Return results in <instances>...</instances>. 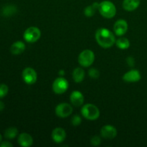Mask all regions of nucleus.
Instances as JSON below:
<instances>
[{"instance_id":"1","label":"nucleus","mask_w":147,"mask_h":147,"mask_svg":"<svg viewBox=\"0 0 147 147\" xmlns=\"http://www.w3.org/2000/svg\"><path fill=\"white\" fill-rule=\"evenodd\" d=\"M95 37L98 44L103 48H109L116 43L114 34L109 29H98L96 31Z\"/></svg>"},{"instance_id":"2","label":"nucleus","mask_w":147,"mask_h":147,"mask_svg":"<svg viewBox=\"0 0 147 147\" xmlns=\"http://www.w3.org/2000/svg\"><path fill=\"white\" fill-rule=\"evenodd\" d=\"M98 11L103 17L107 19H111L115 17L116 14V8L113 2L110 1H103L99 3Z\"/></svg>"},{"instance_id":"3","label":"nucleus","mask_w":147,"mask_h":147,"mask_svg":"<svg viewBox=\"0 0 147 147\" xmlns=\"http://www.w3.org/2000/svg\"><path fill=\"white\" fill-rule=\"evenodd\" d=\"M81 114L87 120L96 121L100 116V111L95 105L87 103L82 107Z\"/></svg>"},{"instance_id":"4","label":"nucleus","mask_w":147,"mask_h":147,"mask_svg":"<svg viewBox=\"0 0 147 147\" xmlns=\"http://www.w3.org/2000/svg\"><path fill=\"white\" fill-rule=\"evenodd\" d=\"M95 60V54L92 50H85L78 56V63L82 67H90Z\"/></svg>"},{"instance_id":"5","label":"nucleus","mask_w":147,"mask_h":147,"mask_svg":"<svg viewBox=\"0 0 147 147\" xmlns=\"http://www.w3.org/2000/svg\"><path fill=\"white\" fill-rule=\"evenodd\" d=\"M41 37V31L37 27H28L23 34L24 40L27 42L33 43L40 40Z\"/></svg>"},{"instance_id":"6","label":"nucleus","mask_w":147,"mask_h":147,"mask_svg":"<svg viewBox=\"0 0 147 147\" xmlns=\"http://www.w3.org/2000/svg\"><path fill=\"white\" fill-rule=\"evenodd\" d=\"M68 88V81L63 77L56 78L53 83V90L56 94L60 95L65 93Z\"/></svg>"},{"instance_id":"7","label":"nucleus","mask_w":147,"mask_h":147,"mask_svg":"<svg viewBox=\"0 0 147 147\" xmlns=\"http://www.w3.org/2000/svg\"><path fill=\"white\" fill-rule=\"evenodd\" d=\"M73 109L71 105L67 103H62L56 106L55 112L56 116H58L59 118L65 119L70 116L73 113Z\"/></svg>"},{"instance_id":"8","label":"nucleus","mask_w":147,"mask_h":147,"mask_svg":"<svg viewBox=\"0 0 147 147\" xmlns=\"http://www.w3.org/2000/svg\"><path fill=\"white\" fill-rule=\"evenodd\" d=\"M22 79L27 85H32L36 83L37 79V74L35 70L32 67H26L22 71Z\"/></svg>"},{"instance_id":"9","label":"nucleus","mask_w":147,"mask_h":147,"mask_svg":"<svg viewBox=\"0 0 147 147\" xmlns=\"http://www.w3.org/2000/svg\"><path fill=\"white\" fill-rule=\"evenodd\" d=\"M100 136L106 139H113L117 136V130L111 125H105L100 129Z\"/></svg>"},{"instance_id":"10","label":"nucleus","mask_w":147,"mask_h":147,"mask_svg":"<svg viewBox=\"0 0 147 147\" xmlns=\"http://www.w3.org/2000/svg\"><path fill=\"white\" fill-rule=\"evenodd\" d=\"M128 30V23L126 20H117L113 25V31L115 34L118 36H122L126 34Z\"/></svg>"},{"instance_id":"11","label":"nucleus","mask_w":147,"mask_h":147,"mask_svg":"<svg viewBox=\"0 0 147 147\" xmlns=\"http://www.w3.org/2000/svg\"><path fill=\"white\" fill-rule=\"evenodd\" d=\"M141 73L137 70H131L125 73L123 76V80L127 83H136L141 80Z\"/></svg>"},{"instance_id":"12","label":"nucleus","mask_w":147,"mask_h":147,"mask_svg":"<svg viewBox=\"0 0 147 147\" xmlns=\"http://www.w3.org/2000/svg\"><path fill=\"white\" fill-rule=\"evenodd\" d=\"M51 136L55 143L60 144L63 142H64L65 139L66 132L63 128H55L52 131Z\"/></svg>"},{"instance_id":"13","label":"nucleus","mask_w":147,"mask_h":147,"mask_svg":"<svg viewBox=\"0 0 147 147\" xmlns=\"http://www.w3.org/2000/svg\"><path fill=\"white\" fill-rule=\"evenodd\" d=\"M70 100L73 106L79 107V106H81L84 103V96L81 92L78 90H74L70 94Z\"/></svg>"},{"instance_id":"14","label":"nucleus","mask_w":147,"mask_h":147,"mask_svg":"<svg viewBox=\"0 0 147 147\" xmlns=\"http://www.w3.org/2000/svg\"><path fill=\"white\" fill-rule=\"evenodd\" d=\"M18 144L21 146L29 147L33 144V139L32 136L29 134L22 133L20 134L18 136Z\"/></svg>"},{"instance_id":"15","label":"nucleus","mask_w":147,"mask_h":147,"mask_svg":"<svg viewBox=\"0 0 147 147\" xmlns=\"http://www.w3.org/2000/svg\"><path fill=\"white\" fill-rule=\"evenodd\" d=\"M123 8L126 11H133L140 5V0H123Z\"/></svg>"},{"instance_id":"16","label":"nucleus","mask_w":147,"mask_h":147,"mask_svg":"<svg viewBox=\"0 0 147 147\" xmlns=\"http://www.w3.org/2000/svg\"><path fill=\"white\" fill-rule=\"evenodd\" d=\"M26 46L24 43L22 41H17L11 45L10 47V51L11 54L18 55L22 54L23 52L25 50Z\"/></svg>"},{"instance_id":"17","label":"nucleus","mask_w":147,"mask_h":147,"mask_svg":"<svg viewBox=\"0 0 147 147\" xmlns=\"http://www.w3.org/2000/svg\"><path fill=\"white\" fill-rule=\"evenodd\" d=\"M84 70L81 67H77L73 72V78L76 83H81L85 78Z\"/></svg>"},{"instance_id":"18","label":"nucleus","mask_w":147,"mask_h":147,"mask_svg":"<svg viewBox=\"0 0 147 147\" xmlns=\"http://www.w3.org/2000/svg\"><path fill=\"white\" fill-rule=\"evenodd\" d=\"M17 11V9L16 6L12 5V4H9V5L4 7L2 9V14L4 17H9L14 15Z\"/></svg>"},{"instance_id":"19","label":"nucleus","mask_w":147,"mask_h":147,"mask_svg":"<svg viewBox=\"0 0 147 147\" xmlns=\"http://www.w3.org/2000/svg\"><path fill=\"white\" fill-rule=\"evenodd\" d=\"M117 47L121 50H126L130 47V41L126 37H120L116 41Z\"/></svg>"},{"instance_id":"20","label":"nucleus","mask_w":147,"mask_h":147,"mask_svg":"<svg viewBox=\"0 0 147 147\" xmlns=\"http://www.w3.org/2000/svg\"><path fill=\"white\" fill-rule=\"evenodd\" d=\"M18 134V130L15 127H9L4 131V137L8 139H13Z\"/></svg>"},{"instance_id":"21","label":"nucleus","mask_w":147,"mask_h":147,"mask_svg":"<svg viewBox=\"0 0 147 147\" xmlns=\"http://www.w3.org/2000/svg\"><path fill=\"white\" fill-rule=\"evenodd\" d=\"M96 9L93 7V5L88 6L87 7H86L84 9V14L88 17H91L96 13Z\"/></svg>"},{"instance_id":"22","label":"nucleus","mask_w":147,"mask_h":147,"mask_svg":"<svg viewBox=\"0 0 147 147\" xmlns=\"http://www.w3.org/2000/svg\"><path fill=\"white\" fill-rule=\"evenodd\" d=\"M9 92V88L6 84H0V99L3 98L7 95Z\"/></svg>"},{"instance_id":"23","label":"nucleus","mask_w":147,"mask_h":147,"mask_svg":"<svg viewBox=\"0 0 147 147\" xmlns=\"http://www.w3.org/2000/svg\"><path fill=\"white\" fill-rule=\"evenodd\" d=\"M82 119L80 118V116L78 115H75V116H73L71 119V123L73 126H78L81 123Z\"/></svg>"},{"instance_id":"24","label":"nucleus","mask_w":147,"mask_h":147,"mask_svg":"<svg viewBox=\"0 0 147 147\" xmlns=\"http://www.w3.org/2000/svg\"><path fill=\"white\" fill-rule=\"evenodd\" d=\"M88 74H89V76H90L91 78H93V79L98 78L99 76H100L99 71L98 70H96V68L90 69L88 71Z\"/></svg>"},{"instance_id":"25","label":"nucleus","mask_w":147,"mask_h":147,"mask_svg":"<svg viewBox=\"0 0 147 147\" xmlns=\"http://www.w3.org/2000/svg\"><path fill=\"white\" fill-rule=\"evenodd\" d=\"M100 143H101V139L98 136H93L91 138V139H90V144L94 146H99L100 144Z\"/></svg>"},{"instance_id":"26","label":"nucleus","mask_w":147,"mask_h":147,"mask_svg":"<svg viewBox=\"0 0 147 147\" xmlns=\"http://www.w3.org/2000/svg\"><path fill=\"white\" fill-rule=\"evenodd\" d=\"M126 61H127L128 65H129V66H131V67H133V66L134 65L135 60H134V59L132 57H128L127 60H126Z\"/></svg>"},{"instance_id":"27","label":"nucleus","mask_w":147,"mask_h":147,"mask_svg":"<svg viewBox=\"0 0 147 147\" xmlns=\"http://www.w3.org/2000/svg\"><path fill=\"white\" fill-rule=\"evenodd\" d=\"M13 144L9 142H1L0 143V147H12Z\"/></svg>"},{"instance_id":"28","label":"nucleus","mask_w":147,"mask_h":147,"mask_svg":"<svg viewBox=\"0 0 147 147\" xmlns=\"http://www.w3.org/2000/svg\"><path fill=\"white\" fill-rule=\"evenodd\" d=\"M4 107H5V105H4V103H3L2 101H1V100H0V111H1L4 110Z\"/></svg>"},{"instance_id":"29","label":"nucleus","mask_w":147,"mask_h":147,"mask_svg":"<svg viewBox=\"0 0 147 147\" xmlns=\"http://www.w3.org/2000/svg\"><path fill=\"white\" fill-rule=\"evenodd\" d=\"M1 142H2V136H1V134H0V143H1Z\"/></svg>"}]
</instances>
